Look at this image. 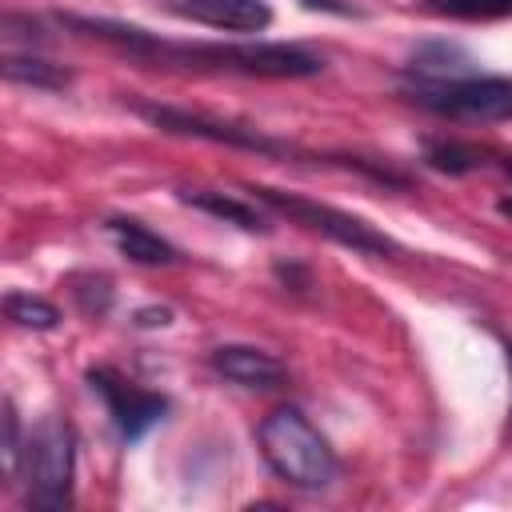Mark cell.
<instances>
[{
    "label": "cell",
    "instance_id": "7",
    "mask_svg": "<svg viewBox=\"0 0 512 512\" xmlns=\"http://www.w3.org/2000/svg\"><path fill=\"white\" fill-rule=\"evenodd\" d=\"M88 384H92V392L104 396L108 416H112V424H116V432H120L124 440H140V436H144L152 424H160L164 412H168V400H164L160 392L136 388L132 380H124V376L112 372V368H88Z\"/></svg>",
    "mask_w": 512,
    "mask_h": 512
},
{
    "label": "cell",
    "instance_id": "1",
    "mask_svg": "<svg viewBox=\"0 0 512 512\" xmlns=\"http://www.w3.org/2000/svg\"><path fill=\"white\" fill-rule=\"evenodd\" d=\"M72 32L116 44L124 52L136 56H152V60H172V64H192V68H220V72H244V76H272V80H300V76H316L324 68V60L300 44H272V40H252V44H172L160 40L136 24H120V20H104V16H60Z\"/></svg>",
    "mask_w": 512,
    "mask_h": 512
},
{
    "label": "cell",
    "instance_id": "12",
    "mask_svg": "<svg viewBox=\"0 0 512 512\" xmlns=\"http://www.w3.org/2000/svg\"><path fill=\"white\" fill-rule=\"evenodd\" d=\"M4 76H8L12 84L48 88V92L68 88V80H72L68 68H60V64H52V60H40V56H4Z\"/></svg>",
    "mask_w": 512,
    "mask_h": 512
},
{
    "label": "cell",
    "instance_id": "3",
    "mask_svg": "<svg viewBox=\"0 0 512 512\" xmlns=\"http://www.w3.org/2000/svg\"><path fill=\"white\" fill-rule=\"evenodd\" d=\"M72 464H76V436L68 420L44 416L24 444V476H28V508H68L72 500Z\"/></svg>",
    "mask_w": 512,
    "mask_h": 512
},
{
    "label": "cell",
    "instance_id": "5",
    "mask_svg": "<svg viewBox=\"0 0 512 512\" xmlns=\"http://www.w3.org/2000/svg\"><path fill=\"white\" fill-rule=\"evenodd\" d=\"M252 192L268 208L284 212L288 220H296V224H304V228H312V232H320V236H328V240H336L352 252H368V256L396 252V244L384 232H376L368 220H360L352 212H340V208H328V204H316V200H304V196H292V192H280V188H252Z\"/></svg>",
    "mask_w": 512,
    "mask_h": 512
},
{
    "label": "cell",
    "instance_id": "9",
    "mask_svg": "<svg viewBox=\"0 0 512 512\" xmlns=\"http://www.w3.org/2000/svg\"><path fill=\"white\" fill-rule=\"evenodd\" d=\"M212 368L224 380L244 384V388H276V384H284V364L272 352L252 348V344H220L212 352Z\"/></svg>",
    "mask_w": 512,
    "mask_h": 512
},
{
    "label": "cell",
    "instance_id": "8",
    "mask_svg": "<svg viewBox=\"0 0 512 512\" xmlns=\"http://www.w3.org/2000/svg\"><path fill=\"white\" fill-rule=\"evenodd\" d=\"M168 8L184 20H196L220 32H264L272 24L268 0H168Z\"/></svg>",
    "mask_w": 512,
    "mask_h": 512
},
{
    "label": "cell",
    "instance_id": "6",
    "mask_svg": "<svg viewBox=\"0 0 512 512\" xmlns=\"http://www.w3.org/2000/svg\"><path fill=\"white\" fill-rule=\"evenodd\" d=\"M136 112L148 124H156L164 132H176V136H200V140L244 148V152H260V156H292V144H284L276 136H264L256 128L232 124V120H212L204 112H188V108H172V104H136Z\"/></svg>",
    "mask_w": 512,
    "mask_h": 512
},
{
    "label": "cell",
    "instance_id": "19",
    "mask_svg": "<svg viewBox=\"0 0 512 512\" xmlns=\"http://www.w3.org/2000/svg\"><path fill=\"white\" fill-rule=\"evenodd\" d=\"M304 8H324V12H340V16H356L352 4H340V0H304Z\"/></svg>",
    "mask_w": 512,
    "mask_h": 512
},
{
    "label": "cell",
    "instance_id": "18",
    "mask_svg": "<svg viewBox=\"0 0 512 512\" xmlns=\"http://www.w3.org/2000/svg\"><path fill=\"white\" fill-rule=\"evenodd\" d=\"M136 324H140V328H156V324H168V308H144V312H136Z\"/></svg>",
    "mask_w": 512,
    "mask_h": 512
},
{
    "label": "cell",
    "instance_id": "13",
    "mask_svg": "<svg viewBox=\"0 0 512 512\" xmlns=\"http://www.w3.org/2000/svg\"><path fill=\"white\" fill-rule=\"evenodd\" d=\"M4 316L20 328H32V332H48L60 324V308L44 296H32V292H8L4 296Z\"/></svg>",
    "mask_w": 512,
    "mask_h": 512
},
{
    "label": "cell",
    "instance_id": "10",
    "mask_svg": "<svg viewBox=\"0 0 512 512\" xmlns=\"http://www.w3.org/2000/svg\"><path fill=\"white\" fill-rule=\"evenodd\" d=\"M108 236H112V244L120 248V256H128L132 264H148V268H160V264H176L180 260V252L160 236V232H152L148 224H140V220H128V216H112L108 224Z\"/></svg>",
    "mask_w": 512,
    "mask_h": 512
},
{
    "label": "cell",
    "instance_id": "2",
    "mask_svg": "<svg viewBox=\"0 0 512 512\" xmlns=\"http://www.w3.org/2000/svg\"><path fill=\"white\" fill-rule=\"evenodd\" d=\"M260 452L268 468L288 480L292 488L316 492L336 480V452L328 440L312 428V420L300 408H276L260 420Z\"/></svg>",
    "mask_w": 512,
    "mask_h": 512
},
{
    "label": "cell",
    "instance_id": "17",
    "mask_svg": "<svg viewBox=\"0 0 512 512\" xmlns=\"http://www.w3.org/2000/svg\"><path fill=\"white\" fill-rule=\"evenodd\" d=\"M20 464H24L20 416H16V404H12V400H4V468H8V476H20Z\"/></svg>",
    "mask_w": 512,
    "mask_h": 512
},
{
    "label": "cell",
    "instance_id": "15",
    "mask_svg": "<svg viewBox=\"0 0 512 512\" xmlns=\"http://www.w3.org/2000/svg\"><path fill=\"white\" fill-rule=\"evenodd\" d=\"M428 12L452 20H500L512 16V0H424Z\"/></svg>",
    "mask_w": 512,
    "mask_h": 512
},
{
    "label": "cell",
    "instance_id": "4",
    "mask_svg": "<svg viewBox=\"0 0 512 512\" xmlns=\"http://www.w3.org/2000/svg\"><path fill=\"white\" fill-rule=\"evenodd\" d=\"M408 96L456 120H504L512 116V80L504 76H452V80H416Z\"/></svg>",
    "mask_w": 512,
    "mask_h": 512
},
{
    "label": "cell",
    "instance_id": "14",
    "mask_svg": "<svg viewBox=\"0 0 512 512\" xmlns=\"http://www.w3.org/2000/svg\"><path fill=\"white\" fill-rule=\"evenodd\" d=\"M424 164L436 172H448V176H464L484 164V152L472 144H460V140H436L424 148Z\"/></svg>",
    "mask_w": 512,
    "mask_h": 512
},
{
    "label": "cell",
    "instance_id": "16",
    "mask_svg": "<svg viewBox=\"0 0 512 512\" xmlns=\"http://www.w3.org/2000/svg\"><path fill=\"white\" fill-rule=\"evenodd\" d=\"M72 296H76V304H80L84 316H104L108 304H112V280L108 276H96V272L72 276Z\"/></svg>",
    "mask_w": 512,
    "mask_h": 512
},
{
    "label": "cell",
    "instance_id": "11",
    "mask_svg": "<svg viewBox=\"0 0 512 512\" xmlns=\"http://www.w3.org/2000/svg\"><path fill=\"white\" fill-rule=\"evenodd\" d=\"M180 200L200 208V212H208V216H216V220H228V224H236L244 232H268V216L260 208L236 200V196H224V192H212V188H180Z\"/></svg>",
    "mask_w": 512,
    "mask_h": 512
},
{
    "label": "cell",
    "instance_id": "20",
    "mask_svg": "<svg viewBox=\"0 0 512 512\" xmlns=\"http://www.w3.org/2000/svg\"><path fill=\"white\" fill-rule=\"evenodd\" d=\"M500 212H504V216H512V200H500Z\"/></svg>",
    "mask_w": 512,
    "mask_h": 512
}]
</instances>
